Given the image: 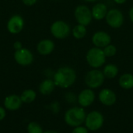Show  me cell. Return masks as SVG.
I'll return each mask as SVG.
<instances>
[{
	"label": "cell",
	"mask_w": 133,
	"mask_h": 133,
	"mask_svg": "<svg viewBox=\"0 0 133 133\" xmlns=\"http://www.w3.org/2000/svg\"><path fill=\"white\" fill-rule=\"evenodd\" d=\"M36 97H37L36 92L31 89L24 90L20 95V98H21L23 103H25V104H30V103L34 102L35 101Z\"/></svg>",
	"instance_id": "d6986e66"
},
{
	"label": "cell",
	"mask_w": 133,
	"mask_h": 133,
	"mask_svg": "<svg viewBox=\"0 0 133 133\" xmlns=\"http://www.w3.org/2000/svg\"><path fill=\"white\" fill-rule=\"evenodd\" d=\"M43 133H58V132H56V131H53V130H48V131H45V132H44Z\"/></svg>",
	"instance_id": "4dcf8cb0"
},
{
	"label": "cell",
	"mask_w": 133,
	"mask_h": 133,
	"mask_svg": "<svg viewBox=\"0 0 133 133\" xmlns=\"http://www.w3.org/2000/svg\"><path fill=\"white\" fill-rule=\"evenodd\" d=\"M76 71L72 68L68 66L59 68L54 74L53 77L55 86L63 89H67L72 87L76 82Z\"/></svg>",
	"instance_id": "6da1fadb"
},
{
	"label": "cell",
	"mask_w": 133,
	"mask_h": 133,
	"mask_svg": "<svg viewBox=\"0 0 133 133\" xmlns=\"http://www.w3.org/2000/svg\"><path fill=\"white\" fill-rule=\"evenodd\" d=\"M76 99L77 100V98H76V96L74 94L72 93H68L66 94V100L69 101V102H74L76 101Z\"/></svg>",
	"instance_id": "d4e9b609"
},
{
	"label": "cell",
	"mask_w": 133,
	"mask_h": 133,
	"mask_svg": "<svg viewBox=\"0 0 133 133\" xmlns=\"http://www.w3.org/2000/svg\"><path fill=\"white\" fill-rule=\"evenodd\" d=\"M103 73L105 78L114 79L118 74V68L114 64H108L104 67L103 70Z\"/></svg>",
	"instance_id": "ffe728a7"
},
{
	"label": "cell",
	"mask_w": 133,
	"mask_h": 133,
	"mask_svg": "<svg viewBox=\"0 0 133 133\" xmlns=\"http://www.w3.org/2000/svg\"><path fill=\"white\" fill-rule=\"evenodd\" d=\"M74 15L78 23L85 26L89 25L93 19L91 10L88 6L84 5H80L77 6L75 9Z\"/></svg>",
	"instance_id": "8992f818"
},
{
	"label": "cell",
	"mask_w": 133,
	"mask_h": 133,
	"mask_svg": "<svg viewBox=\"0 0 133 133\" xmlns=\"http://www.w3.org/2000/svg\"><path fill=\"white\" fill-rule=\"evenodd\" d=\"M104 79L105 76L103 72L95 69L86 74L85 83L90 89H97L103 85Z\"/></svg>",
	"instance_id": "5b68a950"
},
{
	"label": "cell",
	"mask_w": 133,
	"mask_h": 133,
	"mask_svg": "<svg viewBox=\"0 0 133 133\" xmlns=\"http://www.w3.org/2000/svg\"><path fill=\"white\" fill-rule=\"evenodd\" d=\"M96 98L95 93L92 89H85L82 90L78 97H77V101L80 107L82 108H87L93 104Z\"/></svg>",
	"instance_id": "30bf717a"
},
{
	"label": "cell",
	"mask_w": 133,
	"mask_h": 133,
	"mask_svg": "<svg viewBox=\"0 0 133 133\" xmlns=\"http://www.w3.org/2000/svg\"><path fill=\"white\" fill-rule=\"evenodd\" d=\"M119 86L125 90L133 88V75L131 73H125L121 76L118 80Z\"/></svg>",
	"instance_id": "ac0fdd59"
},
{
	"label": "cell",
	"mask_w": 133,
	"mask_h": 133,
	"mask_svg": "<svg viewBox=\"0 0 133 133\" xmlns=\"http://www.w3.org/2000/svg\"><path fill=\"white\" fill-rule=\"evenodd\" d=\"M55 48V44L51 40L45 39L41 41L37 45V50L41 55H48L51 54Z\"/></svg>",
	"instance_id": "9a60e30c"
},
{
	"label": "cell",
	"mask_w": 133,
	"mask_h": 133,
	"mask_svg": "<svg viewBox=\"0 0 133 133\" xmlns=\"http://www.w3.org/2000/svg\"><path fill=\"white\" fill-rule=\"evenodd\" d=\"M22 1L24 3V5L27 6H31L37 2V0H22Z\"/></svg>",
	"instance_id": "4316f807"
},
{
	"label": "cell",
	"mask_w": 133,
	"mask_h": 133,
	"mask_svg": "<svg viewBox=\"0 0 133 133\" xmlns=\"http://www.w3.org/2000/svg\"><path fill=\"white\" fill-rule=\"evenodd\" d=\"M89 130L87 129V128L86 126H77L75 127L73 129V130L72 131V133H88Z\"/></svg>",
	"instance_id": "cb8c5ba5"
},
{
	"label": "cell",
	"mask_w": 133,
	"mask_h": 133,
	"mask_svg": "<svg viewBox=\"0 0 133 133\" xmlns=\"http://www.w3.org/2000/svg\"><path fill=\"white\" fill-rule=\"evenodd\" d=\"M111 36L104 31H97L92 37L93 44L99 48H105L111 44Z\"/></svg>",
	"instance_id": "4fadbf2b"
},
{
	"label": "cell",
	"mask_w": 133,
	"mask_h": 133,
	"mask_svg": "<svg viewBox=\"0 0 133 133\" xmlns=\"http://www.w3.org/2000/svg\"><path fill=\"white\" fill-rule=\"evenodd\" d=\"M105 19L107 23L113 28H119L124 23V15L119 9H117L109 10Z\"/></svg>",
	"instance_id": "ba28073f"
},
{
	"label": "cell",
	"mask_w": 133,
	"mask_h": 133,
	"mask_svg": "<svg viewBox=\"0 0 133 133\" xmlns=\"http://www.w3.org/2000/svg\"><path fill=\"white\" fill-rule=\"evenodd\" d=\"M6 116V111L5 109L0 106V121L3 120Z\"/></svg>",
	"instance_id": "484cf974"
},
{
	"label": "cell",
	"mask_w": 133,
	"mask_h": 133,
	"mask_svg": "<svg viewBox=\"0 0 133 133\" xmlns=\"http://www.w3.org/2000/svg\"><path fill=\"white\" fill-rule=\"evenodd\" d=\"M26 130L28 133H43V129L36 122H31L27 125Z\"/></svg>",
	"instance_id": "7402d4cb"
},
{
	"label": "cell",
	"mask_w": 133,
	"mask_h": 133,
	"mask_svg": "<svg viewBox=\"0 0 133 133\" xmlns=\"http://www.w3.org/2000/svg\"><path fill=\"white\" fill-rule=\"evenodd\" d=\"M14 58L19 65L22 66H26L32 64L34 61V55L30 50L22 48L21 49L16 51L14 54Z\"/></svg>",
	"instance_id": "9c48e42d"
},
{
	"label": "cell",
	"mask_w": 133,
	"mask_h": 133,
	"mask_svg": "<svg viewBox=\"0 0 133 133\" xmlns=\"http://www.w3.org/2000/svg\"><path fill=\"white\" fill-rule=\"evenodd\" d=\"M98 98L100 102L104 106H112L116 103L117 96L116 94L111 89H103L100 91Z\"/></svg>",
	"instance_id": "8fae6325"
},
{
	"label": "cell",
	"mask_w": 133,
	"mask_h": 133,
	"mask_svg": "<svg viewBox=\"0 0 133 133\" xmlns=\"http://www.w3.org/2000/svg\"><path fill=\"white\" fill-rule=\"evenodd\" d=\"M55 87V84L54 80L51 79H46L39 85V92L43 95H49L54 91Z\"/></svg>",
	"instance_id": "e0dca14e"
},
{
	"label": "cell",
	"mask_w": 133,
	"mask_h": 133,
	"mask_svg": "<svg viewBox=\"0 0 133 133\" xmlns=\"http://www.w3.org/2000/svg\"><path fill=\"white\" fill-rule=\"evenodd\" d=\"M13 47H14V48L16 49V50H19V49H21V48H23V47H22V44H21V42H19V41H16V42L14 43Z\"/></svg>",
	"instance_id": "83f0119b"
},
{
	"label": "cell",
	"mask_w": 133,
	"mask_h": 133,
	"mask_svg": "<svg viewBox=\"0 0 133 133\" xmlns=\"http://www.w3.org/2000/svg\"><path fill=\"white\" fill-rule=\"evenodd\" d=\"M129 18L133 23V7H132L131 9L129 10Z\"/></svg>",
	"instance_id": "f1b7e54d"
},
{
	"label": "cell",
	"mask_w": 133,
	"mask_h": 133,
	"mask_svg": "<svg viewBox=\"0 0 133 133\" xmlns=\"http://www.w3.org/2000/svg\"><path fill=\"white\" fill-rule=\"evenodd\" d=\"M86 2H97L98 0H85Z\"/></svg>",
	"instance_id": "1f68e13d"
},
{
	"label": "cell",
	"mask_w": 133,
	"mask_h": 133,
	"mask_svg": "<svg viewBox=\"0 0 133 133\" xmlns=\"http://www.w3.org/2000/svg\"><path fill=\"white\" fill-rule=\"evenodd\" d=\"M87 34V28L85 26L79 24L73 27L72 29V35L76 39H82Z\"/></svg>",
	"instance_id": "44dd1931"
},
{
	"label": "cell",
	"mask_w": 133,
	"mask_h": 133,
	"mask_svg": "<svg viewBox=\"0 0 133 133\" xmlns=\"http://www.w3.org/2000/svg\"><path fill=\"white\" fill-rule=\"evenodd\" d=\"M22 104L23 101L20 98V96L16 94H10L7 96L4 100L5 108L12 111H15L19 109Z\"/></svg>",
	"instance_id": "5bb4252c"
},
{
	"label": "cell",
	"mask_w": 133,
	"mask_h": 133,
	"mask_svg": "<svg viewBox=\"0 0 133 133\" xmlns=\"http://www.w3.org/2000/svg\"><path fill=\"white\" fill-rule=\"evenodd\" d=\"M103 51L106 57H112L114 56L117 52V48L113 44H108L105 48H104Z\"/></svg>",
	"instance_id": "603a6c76"
},
{
	"label": "cell",
	"mask_w": 133,
	"mask_h": 133,
	"mask_svg": "<svg viewBox=\"0 0 133 133\" xmlns=\"http://www.w3.org/2000/svg\"><path fill=\"white\" fill-rule=\"evenodd\" d=\"M117 4H123L125 3L127 0H114Z\"/></svg>",
	"instance_id": "f546056e"
},
{
	"label": "cell",
	"mask_w": 133,
	"mask_h": 133,
	"mask_svg": "<svg viewBox=\"0 0 133 133\" xmlns=\"http://www.w3.org/2000/svg\"><path fill=\"white\" fill-rule=\"evenodd\" d=\"M87 114L83 108L73 107L66 111L64 116L65 122L71 127L82 125L85 122Z\"/></svg>",
	"instance_id": "7a4b0ae2"
},
{
	"label": "cell",
	"mask_w": 133,
	"mask_h": 133,
	"mask_svg": "<svg viewBox=\"0 0 133 133\" xmlns=\"http://www.w3.org/2000/svg\"><path fill=\"white\" fill-rule=\"evenodd\" d=\"M104 122V115L97 111H93L87 115L85 119V126L90 131H97L102 128Z\"/></svg>",
	"instance_id": "277c9868"
},
{
	"label": "cell",
	"mask_w": 133,
	"mask_h": 133,
	"mask_svg": "<svg viewBox=\"0 0 133 133\" xmlns=\"http://www.w3.org/2000/svg\"><path fill=\"white\" fill-rule=\"evenodd\" d=\"M86 58L90 66L94 69L101 67L106 62V56L103 50L97 47L88 51Z\"/></svg>",
	"instance_id": "3957f363"
},
{
	"label": "cell",
	"mask_w": 133,
	"mask_h": 133,
	"mask_svg": "<svg viewBox=\"0 0 133 133\" xmlns=\"http://www.w3.org/2000/svg\"><path fill=\"white\" fill-rule=\"evenodd\" d=\"M51 32L57 39L66 38L70 34V27L68 23L64 21L58 20L51 26Z\"/></svg>",
	"instance_id": "52a82bcc"
},
{
	"label": "cell",
	"mask_w": 133,
	"mask_h": 133,
	"mask_svg": "<svg viewBox=\"0 0 133 133\" xmlns=\"http://www.w3.org/2000/svg\"><path fill=\"white\" fill-rule=\"evenodd\" d=\"M92 16L93 18L97 20H101L106 17L108 13V7L104 3H97L92 8Z\"/></svg>",
	"instance_id": "2e32d148"
},
{
	"label": "cell",
	"mask_w": 133,
	"mask_h": 133,
	"mask_svg": "<svg viewBox=\"0 0 133 133\" xmlns=\"http://www.w3.org/2000/svg\"><path fill=\"white\" fill-rule=\"evenodd\" d=\"M24 26V20L19 15L12 16L7 23V29L9 33L16 34L22 31Z\"/></svg>",
	"instance_id": "7c38bea8"
}]
</instances>
